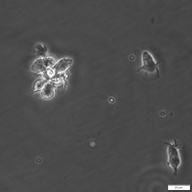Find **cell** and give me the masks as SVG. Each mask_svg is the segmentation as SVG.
<instances>
[{
  "mask_svg": "<svg viewBox=\"0 0 192 192\" xmlns=\"http://www.w3.org/2000/svg\"><path fill=\"white\" fill-rule=\"evenodd\" d=\"M31 70L36 73H44L47 69L45 66L42 58L40 57L33 62L31 66Z\"/></svg>",
  "mask_w": 192,
  "mask_h": 192,
  "instance_id": "cell-4",
  "label": "cell"
},
{
  "mask_svg": "<svg viewBox=\"0 0 192 192\" xmlns=\"http://www.w3.org/2000/svg\"><path fill=\"white\" fill-rule=\"evenodd\" d=\"M142 58V64L139 70L144 71L154 75H157L159 77L158 65L160 62H156L151 55L146 51L143 52Z\"/></svg>",
  "mask_w": 192,
  "mask_h": 192,
  "instance_id": "cell-2",
  "label": "cell"
},
{
  "mask_svg": "<svg viewBox=\"0 0 192 192\" xmlns=\"http://www.w3.org/2000/svg\"><path fill=\"white\" fill-rule=\"evenodd\" d=\"M164 144L168 146V164L172 167L174 172V175H176L178 167L181 162L178 151V148L180 144L175 139L172 144L167 142H165Z\"/></svg>",
  "mask_w": 192,
  "mask_h": 192,
  "instance_id": "cell-1",
  "label": "cell"
},
{
  "mask_svg": "<svg viewBox=\"0 0 192 192\" xmlns=\"http://www.w3.org/2000/svg\"><path fill=\"white\" fill-rule=\"evenodd\" d=\"M42 58L44 64L47 69H52L57 62L55 58L52 56H46Z\"/></svg>",
  "mask_w": 192,
  "mask_h": 192,
  "instance_id": "cell-6",
  "label": "cell"
},
{
  "mask_svg": "<svg viewBox=\"0 0 192 192\" xmlns=\"http://www.w3.org/2000/svg\"><path fill=\"white\" fill-rule=\"evenodd\" d=\"M35 50L37 54L40 57L43 58L46 56L48 50L45 46L40 44H37L35 46Z\"/></svg>",
  "mask_w": 192,
  "mask_h": 192,
  "instance_id": "cell-7",
  "label": "cell"
},
{
  "mask_svg": "<svg viewBox=\"0 0 192 192\" xmlns=\"http://www.w3.org/2000/svg\"><path fill=\"white\" fill-rule=\"evenodd\" d=\"M72 62L71 59L68 58H62L57 62L52 68L55 75L63 73L67 69Z\"/></svg>",
  "mask_w": 192,
  "mask_h": 192,
  "instance_id": "cell-3",
  "label": "cell"
},
{
  "mask_svg": "<svg viewBox=\"0 0 192 192\" xmlns=\"http://www.w3.org/2000/svg\"><path fill=\"white\" fill-rule=\"evenodd\" d=\"M48 79L46 78L39 79L34 83V89L37 91L42 90L46 84L48 82Z\"/></svg>",
  "mask_w": 192,
  "mask_h": 192,
  "instance_id": "cell-8",
  "label": "cell"
},
{
  "mask_svg": "<svg viewBox=\"0 0 192 192\" xmlns=\"http://www.w3.org/2000/svg\"><path fill=\"white\" fill-rule=\"evenodd\" d=\"M55 84L52 82H47L42 90L41 94L46 99L50 98L53 96L55 90Z\"/></svg>",
  "mask_w": 192,
  "mask_h": 192,
  "instance_id": "cell-5",
  "label": "cell"
}]
</instances>
